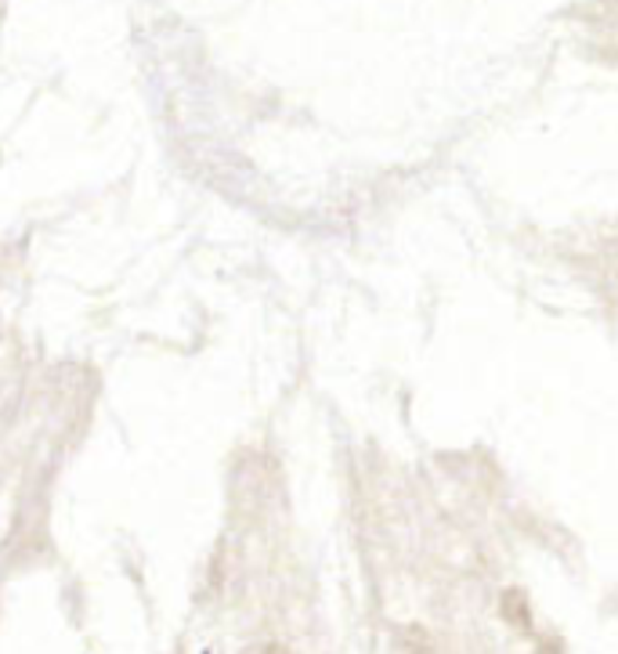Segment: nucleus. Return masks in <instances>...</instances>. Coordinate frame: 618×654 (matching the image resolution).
Instances as JSON below:
<instances>
[{
  "mask_svg": "<svg viewBox=\"0 0 618 654\" xmlns=\"http://www.w3.org/2000/svg\"><path fill=\"white\" fill-rule=\"evenodd\" d=\"M539 654H549V647L543 644V647H539ZM557 654H565V651H557Z\"/></svg>",
  "mask_w": 618,
  "mask_h": 654,
  "instance_id": "7ed1b4c3",
  "label": "nucleus"
},
{
  "mask_svg": "<svg viewBox=\"0 0 618 654\" xmlns=\"http://www.w3.org/2000/svg\"><path fill=\"white\" fill-rule=\"evenodd\" d=\"M203 654H210V651H203Z\"/></svg>",
  "mask_w": 618,
  "mask_h": 654,
  "instance_id": "20e7f679",
  "label": "nucleus"
},
{
  "mask_svg": "<svg viewBox=\"0 0 618 654\" xmlns=\"http://www.w3.org/2000/svg\"><path fill=\"white\" fill-rule=\"evenodd\" d=\"M499 611H503V619L517 625V630H528V601H525V593L521 590H506L503 593V601H499Z\"/></svg>",
  "mask_w": 618,
  "mask_h": 654,
  "instance_id": "f257e3e1",
  "label": "nucleus"
},
{
  "mask_svg": "<svg viewBox=\"0 0 618 654\" xmlns=\"http://www.w3.org/2000/svg\"><path fill=\"white\" fill-rule=\"evenodd\" d=\"M250 654H279V647H275V644H265V647H257V651H250Z\"/></svg>",
  "mask_w": 618,
  "mask_h": 654,
  "instance_id": "f03ea898",
  "label": "nucleus"
}]
</instances>
